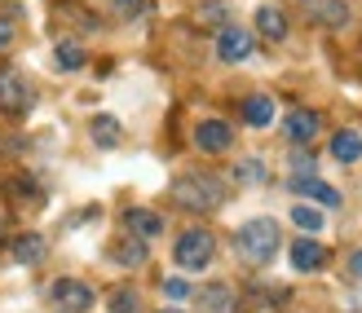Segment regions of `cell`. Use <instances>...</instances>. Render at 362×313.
Listing matches in <instances>:
<instances>
[{
    "mask_svg": "<svg viewBox=\"0 0 362 313\" xmlns=\"http://www.w3.org/2000/svg\"><path fill=\"white\" fill-rule=\"evenodd\" d=\"M292 190L305 194V199H314V203H322V208H340V190H332L327 181H318V177H292Z\"/></svg>",
    "mask_w": 362,
    "mask_h": 313,
    "instance_id": "obj_11",
    "label": "cell"
},
{
    "mask_svg": "<svg viewBox=\"0 0 362 313\" xmlns=\"http://www.w3.org/2000/svg\"><path fill=\"white\" fill-rule=\"evenodd\" d=\"M349 273H354V278H362V252L349 256Z\"/></svg>",
    "mask_w": 362,
    "mask_h": 313,
    "instance_id": "obj_29",
    "label": "cell"
},
{
    "mask_svg": "<svg viewBox=\"0 0 362 313\" xmlns=\"http://www.w3.org/2000/svg\"><path fill=\"white\" fill-rule=\"evenodd\" d=\"M111 9L119 18H137V13H146V0H111Z\"/></svg>",
    "mask_w": 362,
    "mask_h": 313,
    "instance_id": "obj_26",
    "label": "cell"
},
{
    "mask_svg": "<svg viewBox=\"0 0 362 313\" xmlns=\"http://www.w3.org/2000/svg\"><path fill=\"white\" fill-rule=\"evenodd\" d=\"M53 62H58L62 71H80V66L88 62V53H84V45H76V40H62L58 49H53Z\"/></svg>",
    "mask_w": 362,
    "mask_h": 313,
    "instance_id": "obj_19",
    "label": "cell"
},
{
    "mask_svg": "<svg viewBox=\"0 0 362 313\" xmlns=\"http://www.w3.org/2000/svg\"><path fill=\"white\" fill-rule=\"evenodd\" d=\"M243 124H247V128H269V124H274V102H269L265 93L247 98V102H243Z\"/></svg>",
    "mask_w": 362,
    "mask_h": 313,
    "instance_id": "obj_17",
    "label": "cell"
},
{
    "mask_svg": "<svg viewBox=\"0 0 362 313\" xmlns=\"http://www.w3.org/2000/svg\"><path fill=\"white\" fill-rule=\"evenodd\" d=\"M129 234H137V238H155L159 230H164V220H159V212H151V208H133L129 216Z\"/></svg>",
    "mask_w": 362,
    "mask_h": 313,
    "instance_id": "obj_18",
    "label": "cell"
},
{
    "mask_svg": "<svg viewBox=\"0 0 362 313\" xmlns=\"http://www.w3.org/2000/svg\"><path fill=\"white\" fill-rule=\"evenodd\" d=\"M199 313H234V291L226 283H212L199 291Z\"/></svg>",
    "mask_w": 362,
    "mask_h": 313,
    "instance_id": "obj_13",
    "label": "cell"
},
{
    "mask_svg": "<svg viewBox=\"0 0 362 313\" xmlns=\"http://www.w3.org/2000/svg\"><path fill=\"white\" fill-rule=\"evenodd\" d=\"M164 313H181V309H164Z\"/></svg>",
    "mask_w": 362,
    "mask_h": 313,
    "instance_id": "obj_31",
    "label": "cell"
},
{
    "mask_svg": "<svg viewBox=\"0 0 362 313\" xmlns=\"http://www.w3.org/2000/svg\"><path fill=\"white\" fill-rule=\"evenodd\" d=\"M327 265V247L318 243V238H296L292 243V269L296 273H318Z\"/></svg>",
    "mask_w": 362,
    "mask_h": 313,
    "instance_id": "obj_9",
    "label": "cell"
},
{
    "mask_svg": "<svg viewBox=\"0 0 362 313\" xmlns=\"http://www.w3.org/2000/svg\"><path fill=\"white\" fill-rule=\"evenodd\" d=\"M212 256H216V238H212L208 230H186V234L177 238V247H173V261L186 269V273L208 269Z\"/></svg>",
    "mask_w": 362,
    "mask_h": 313,
    "instance_id": "obj_3",
    "label": "cell"
},
{
    "mask_svg": "<svg viewBox=\"0 0 362 313\" xmlns=\"http://www.w3.org/2000/svg\"><path fill=\"white\" fill-rule=\"evenodd\" d=\"M257 31L265 35V40H283V35H287V13L279 9V5H261L257 9Z\"/></svg>",
    "mask_w": 362,
    "mask_h": 313,
    "instance_id": "obj_14",
    "label": "cell"
},
{
    "mask_svg": "<svg viewBox=\"0 0 362 313\" xmlns=\"http://www.w3.org/2000/svg\"><path fill=\"white\" fill-rule=\"evenodd\" d=\"M252 49H257V45H252V35L243 27L226 23L221 31H216V58H221V62H247Z\"/></svg>",
    "mask_w": 362,
    "mask_h": 313,
    "instance_id": "obj_6",
    "label": "cell"
},
{
    "mask_svg": "<svg viewBox=\"0 0 362 313\" xmlns=\"http://www.w3.org/2000/svg\"><path fill=\"white\" fill-rule=\"evenodd\" d=\"M194 146L199 150H208V155H226L230 146H234V128L221 124V119H204L194 128Z\"/></svg>",
    "mask_w": 362,
    "mask_h": 313,
    "instance_id": "obj_7",
    "label": "cell"
},
{
    "mask_svg": "<svg viewBox=\"0 0 362 313\" xmlns=\"http://www.w3.org/2000/svg\"><path fill=\"white\" fill-rule=\"evenodd\" d=\"M49 300L58 305L62 313H88L98 305V296H93V287L88 283H80V278H58L49 287Z\"/></svg>",
    "mask_w": 362,
    "mask_h": 313,
    "instance_id": "obj_4",
    "label": "cell"
},
{
    "mask_svg": "<svg viewBox=\"0 0 362 313\" xmlns=\"http://www.w3.org/2000/svg\"><path fill=\"white\" fill-rule=\"evenodd\" d=\"M332 155L340 163H358L362 159V133L358 128H340V133L332 137Z\"/></svg>",
    "mask_w": 362,
    "mask_h": 313,
    "instance_id": "obj_16",
    "label": "cell"
},
{
    "mask_svg": "<svg viewBox=\"0 0 362 313\" xmlns=\"http://www.w3.org/2000/svg\"><path fill=\"white\" fill-rule=\"evenodd\" d=\"M234 247H239V256H243V261H252V265H265V261H274V256H279V247H283L279 220H269V216L247 220V225L239 230V238H234Z\"/></svg>",
    "mask_w": 362,
    "mask_h": 313,
    "instance_id": "obj_1",
    "label": "cell"
},
{
    "mask_svg": "<svg viewBox=\"0 0 362 313\" xmlns=\"http://www.w3.org/2000/svg\"><path fill=\"white\" fill-rule=\"evenodd\" d=\"M0 106H5L9 115H27L35 106V88L18 76V71H0Z\"/></svg>",
    "mask_w": 362,
    "mask_h": 313,
    "instance_id": "obj_5",
    "label": "cell"
},
{
    "mask_svg": "<svg viewBox=\"0 0 362 313\" xmlns=\"http://www.w3.org/2000/svg\"><path fill=\"white\" fill-rule=\"evenodd\" d=\"M199 23H208V27L221 31V27H226V5H221V0H208V5H199Z\"/></svg>",
    "mask_w": 362,
    "mask_h": 313,
    "instance_id": "obj_24",
    "label": "cell"
},
{
    "mask_svg": "<svg viewBox=\"0 0 362 313\" xmlns=\"http://www.w3.org/2000/svg\"><path fill=\"white\" fill-rule=\"evenodd\" d=\"M45 252H49V243H45L40 234H18L13 238V261L18 265H40Z\"/></svg>",
    "mask_w": 362,
    "mask_h": 313,
    "instance_id": "obj_15",
    "label": "cell"
},
{
    "mask_svg": "<svg viewBox=\"0 0 362 313\" xmlns=\"http://www.w3.org/2000/svg\"><path fill=\"white\" fill-rule=\"evenodd\" d=\"M292 177H314V155L310 150H292Z\"/></svg>",
    "mask_w": 362,
    "mask_h": 313,
    "instance_id": "obj_25",
    "label": "cell"
},
{
    "mask_svg": "<svg viewBox=\"0 0 362 313\" xmlns=\"http://www.w3.org/2000/svg\"><path fill=\"white\" fill-rule=\"evenodd\" d=\"M234 181H243V186H269V168L261 159H243L239 168H234Z\"/></svg>",
    "mask_w": 362,
    "mask_h": 313,
    "instance_id": "obj_20",
    "label": "cell"
},
{
    "mask_svg": "<svg viewBox=\"0 0 362 313\" xmlns=\"http://www.w3.org/2000/svg\"><path fill=\"white\" fill-rule=\"evenodd\" d=\"M115 261L129 265V269L146 265V243H137V238H124V243H115Z\"/></svg>",
    "mask_w": 362,
    "mask_h": 313,
    "instance_id": "obj_21",
    "label": "cell"
},
{
    "mask_svg": "<svg viewBox=\"0 0 362 313\" xmlns=\"http://www.w3.org/2000/svg\"><path fill=\"white\" fill-rule=\"evenodd\" d=\"M173 203L186 212H216L226 203V186L216 177H181L173 181Z\"/></svg>",
    "mask_w": 362,
    "mask_h": 313,
    "instance_id": "obj_2",
    "label": "cell"
},
{
    "mask_svg": "<svg viewBox=\"0 0 362 313\" xmlns=\"http://www.w3.org/2000/svg\"><path fill=\"white\" fill-rule=\"evenodd\" d=\"M292 220H296V230H305V234H318L327 220H322V212L318 208H310V203H296L292 208Z\"/></svg>",
    "mask_w": 362,
    "mask_h": 313,
    "instance_id": "obj_22",
    "label": "cell"
},
{
    "mask_svg": "<svg viewBox=\"0 0 362 313\" xmlns=\"http://www.w3.org/2000/svg\"><path fill=\"white\" fill-rule=\"evenodd\" d=\"M164 296H168V300H186V296H190V287L181 283V278H164Z\"/></svg>",
    "mask_w": 362,
    "mask_h": 313,
    "instance_id": "obj_27",
    "label": "cell"
},
{
    "mask_svg": "<svg viewBox=\"0 0 362 313\" xmlns=\"http://www.w3.org/2000/svg\"><path fill=\"white\" fill-rule=\"evenodd\" d=\"M111 313H141V296L129 287H119L115 296H111Z\"/></svg>",
    "mask_w": 362,
    "mask_h": 313,
    "instance_id": "obj_23",
    "label": "cell"
},
{
    "mask_svg": "<svg viewBox=\"0 0 362 313\" xmlns=\"http://www.w3.org/2000/svg\"><path fill=\"white\" fill-rule=\"evenodd\" d=\"M305 18L336 31V27L349 23V5H345V0H305Z\"/></svg>",
    "mask_w": 362,
    "mask_h": 313,
    "instance_id": "obj_8",
    "label": "cell"
},
{
    "mask_svg": "<svg viewBox=\"0 0 362 313\" xmlns=\"http://www.w3.org/2000/svg\"><path fill=\"white\" fill-rule=\"evenodd\" d=\"M88 137H93L102 150H115V146L124 141V124L115 115H93V124H88Z\"/></svg>",
    "mask_w": 362,
    "mask_h": 313,
    "instance_id": "obj_12",
    "label": "cell"
},
{
    "mask_svg": "<svg viewBox=\"0 0 362 313\" xmlns=\"http://www.w3.org/2000/svg\"><path fill=\"white\" fill-rule=\"evenodd\" d=\"M13 40H18V27L9 23V18H0V49H9Z\"/></svg>",
    "mask_w": 362,
    "mask_h": 313,
    "instance_id": "obj_28",
    "label": "cell"
},
{
    "mask_svg": "<svg viewBox=\"0 0 362 313\" xmlns=\"http://www.w3.org/2000/svg\"><path fill=\"white\" fill-rule=\"evenodd\" d=\"M283 133H287L292 146H310L318 137V115L314 110H292V115L283 119Z\"/></svg>",
    "mask_w": 362,
    "mask_h": 313,
    "instance_id": "obj_10",
    "label": "cell"
},
{
    "mask_svg": "<svg viewBox=\"0 0 362 313\" xmlns=\"http://www.w3.org/2000/svg\"><path fill=\"white\" fill-rule=\"evenodd\" d=\"M358 309H362V287H358Z\"/></svg>",
    "mask_w": 362,
    "mask_h": 313,
    "instance_id": "obj_30",
    "label": "cell"
}]
</instances>
